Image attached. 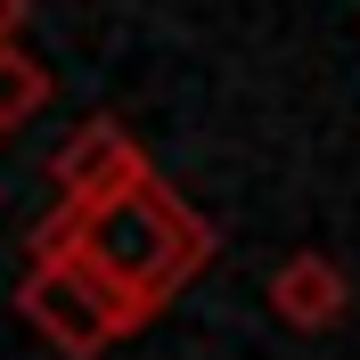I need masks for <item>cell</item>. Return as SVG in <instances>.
<instances>
[{"label": "cell", "mask_w": 360, "mask_h": 360, "mask_svg": "<svg viewBox=\"0 0 360 360\" xmlns=\"http://www.w3.org/2000/svg\"><path fill=\"white\" fill-rule=\"evenodd\" d=\"M25 254H33V262H66L74 278L98 295V311H107L115 344H123L156 311H172V295L213 262V229H205L156 172H139V180H123V188L98 197V205H58V213L33 229Z\"/></svg>", "instance_id": "cell-1"}, {"label": "cell", "mask_w": 360, "mask_h": 360, "mask_svg": "<svg viewBox=\"0 0 360 360\" xmlns=\"http://www.w3.org/2000/svg\"><path fill=\"white\" fill-rule=\"evenodd\" d=\"M49 66L33 58V49H17V41H0V139H17L33 115L49 107Z\"/></svg>", "instance_id": "cell-5"}, {"label": "cell", "mask_w": 360, "mask_h": 360, "mask_svg": "<svg viewBox=\"0 0 360 360\" xmlns=\"http://www.w3.org/2000/svg\"><path fill=\"white\" fill-rule=\"evenodd\" d=\"M148 172V156H139V139L115 123V115H82L66 131V148L49 156V180H58V205H98L115 197L123 180Z\"/></svg>", "instance_id": "cell-3"}, {"label": "cell", "mask_w": 360, "mask_h": 360, "mask_svg": "<svg viewBox=\"0 0 360 360\" xmlns=\"http://www.w3.org/2000/svg\"><path fill=\"white\" fill-rule=\"evenodd\" d=\"M262 303H270L278 328H295V336H328V328L352 319V278H344L336 254L303 246V254H287V262L262 278Z\"/></svg>", "instance_id": "cell-4"}, {"label": "cell", "mask_w": 360, "mask_h": 360, "mask_svg": "<svg viewBox=\"0 0 360 360\" xmlns=\"http://www.w3.org/2000/svg\"><path fill=\"white\" fill-rule=\"evenodd\" d=\"M17 311L41 328L49 344L66 360H98L115 344V328H107V311H98V295L74 278L66 262H25V287H17Z\"/></svg>", "instance_id": "cell-2"}, {"label": "cell", "mask_w": 360, "mask_h": 360, "mask_svg": "<svg viewBox=\"0 0 360 360\" xmlns=\"http://www.w3.org/2000/svg\"><path fill=\"white\" fill-rule=\"evenodd\" d=\"M25 17H33V0H0V41H17Z\"/></svg>", "instance_id": "cell-6"}]
</instances>
